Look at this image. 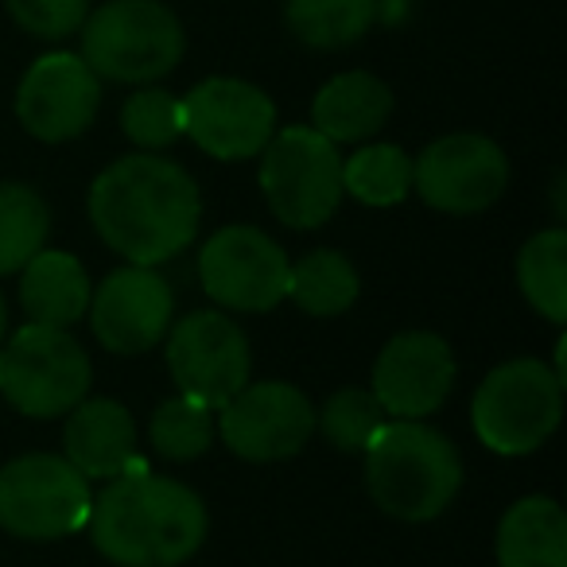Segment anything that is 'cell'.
<instances>
[{
	"mask_svg": "<svg viewBox=\"0 0 567 567\" xmlns=\"http://www.w3.org/2000/svg\"><path fill=\"white\" fill-rule=\"evenodd\" d=\"M90 221L117 257L156 268L195 241L203 198L183 164L156 152H136L94 179Z\"/></svg>",
	"mask_w": 567,
	"mask_h": 567,
	"instance_id": "obj_1",
	"label": "cell"
},
{
	"mask_svg": "<svg viewBox=\"0 0 567 567\" xmlns=\"http://www.w3.org/2000/svg\"><path fill=\"white\" fill-rule=\"evenodd\" d=\"M94 548L117 567H179L206 540V505L190 486L125 471L90 505Z\"/></svg>",
	"mask_w": 567,
	"mask_h": 567,
	"instance_id": "obj_2",
	"label": "cell"
},
{
	"mask_svg": "<svg viewBox=\"0 0 567 567\" xmlns=\"http://www.w3.org/2000/svg\"><path fill=\"white\" fill-rule=\"evenodd\" d=\"M365 482L381 513L396 520H432L463 486L455 443L420 420H393L365 443Z\"/></svg>",
	"mask_w": 567,
	"mask_h": 567,
	"instance_id": "obj_3",
	"label": "cell"
},
{
	"mask_svg": "<svg viewBox=\"0 0 567 567\" xmlns=\"http://www.w3.org/2000/svg\"><path fill=\"white\" fill-rule=\"evenodd\" d=\"M82 59L105 82L152 86L183 63L187 32L164 0H105L82 20Z\"/></svg>",
	"mask_w": 567,
	"mask_h": 567,
	"instance_id": "obj_4",
	"label": "cell"
},
{
	"mask_svg": "<svg viewBox=\"0 0 567 567\" xmlns=\"http://www.w3.org/2000/svg\"><path fill=\"white\" fill-rule=\"evenodd\" d=\"M564 416V378L540 358H513L482 378L471 404L474 435L505 458L533 455Z\"/></svg>",
	"mask_w": 567,
	"mask_h": 567,
	"instance_id": "obj_5",
	"label": "cell"
},
{
	"mask_svg": "<svg viewBox=\"0 0 567 567\" xmlns=\"http://www.w3.org/2000/svg\"><path fill=\"white\" fill-rule=\"evenodd\" d=\"M260 190L276 221L319 229L342 203V152L311 125H288L260 148Z\"/></svg>",
	"mask_w": 567,
	"mask_h": 567,
	"instance_id": "obj_6",
	"label": "cell"
},
{
	"mask_svg": "<svg viewBox=\"0 0 567 567\" xmlns=\"http://www.w3.org/2000/svg\"><path fill=\"white\" fill-rule=\"evenodd\" d=\"M90 354L63 327L28 323L0 350V396L32 420L66 416L79 401H86Z\"/></svg>",
	"mask_w": 567,
	"mask_h": 567,
	"instance_id": "obj_7",
	"label": "cell"
},
{
	"mask_svg": "<svg viewBox=\"0 0 567 567\" xmlns=\"http://www.w3.org/2000/svg\"><path fill=\"white\" fill-rule=\"evenodd\" d=\"M94 489L63 455H20L0 466V528L20 540H59L90 520Z\"/></svg>",
	"mask_w": 567,
	"mask_h": 567,
	"instance_id": "obj_8",
	"label": "cell"
},
{
	"mask_svg": "<svg viewBox=\"0 0 567 567\" xmlns=\"http://www.w3.org/2000/svg\"><path fill=\"white\" fill-rule=\"evenodd\" d=\"M218 435L249 463L292 458L316 435V404L288 381H249L218 409Z\"/></svg>",
	"mask_w": 567,
	"mask_h": 567,
	"instance_id": "obj_9",
	"label": "cell"
},
{
	"mask_svg": "<svg viewBox=\"0 0 567 567\" xmlns=\"http://www.w3.org/2000/svg\"><path fill=\"white\" fill-rule=\"evenodd\" d=\"M167 370L179 393L218 412L237 389L249 385V339L221 311H190L167 327Z\"/></svg>",
	"mask_w": 567,
	"mask_h": 567,
	"instance_id": "obj_10",
	"label": "cell"
},
{
	"mask_svg": "<svg viewBox=\"0 0 567 567\" xmlns=\"http://www.w3.org/2000/svg\"><path fill=\"white\" fill-rule=\"evenodd\" d=\"M288 257L257 226H226L198 252V280L229 311H272L288 300Z\"/></svg>",
	"mask_w": 567,
	"mask_h": 567,
	"instance_id": "obj_11",
	"label": "cell"
},
{
	"mask_svg": "<svg viewBox=\"0 0 567 567\" xmlns=\"http://www.w3.org/2000/svg\"><path fill=\"white\" fill-rule=\"evenodd\" d=\"M412 187L432 210H489L509 187V159L502 144L482 133H451L432 141L412 164Z\"/></svg>",
	"mask_w": 567,
	"mask_h": 567,
	"instance_id": "obj_12",
	"label": "cell"
},
{
	"mask_svg": "<svg viewBox=\"0 0 567 567\" xmlns=\"http://www.w3.org/2000/svg\"><path fill=\"white\" fill-rule=\"evenodd\" d=\"M276 133V105L260 86L245 79L214 74L183 97V136L214 159L260 156Z\"/></svg>",
	"mask_w": 567,
	"mask_h": 567,
	"instance_id": "obj_13",
	"label": "cell"
},
{
	"mask_svg": "<svg viewBox=\"0 0 567 567\" xmlns=\"http://www.w3.org/2000/svg\"><path fill=\"white\" fill-rule=\"evenodd\" d=\"M102 110V79L82 55L51 51L40 55L17 90V117L28 136L43 144L79 141Z\"/></svg>",
	"mask_w": 567,
	"mask_h": 567,
	"instance_id": "obj_14",
	"label": "cell"
},
{
	"mask_svg": "<svg viewBox=\"0 0 567 567\" xmlns=\"http://www.w3.org/2000/svg\"><path fill=\"white\" fill-rule=\"evenodd\" d=\"M86 316L94 327V339L110 354L136 358L164 342L175 316V296L156 268L125 265L105 276L102 288L90 296Z\"/></svg>",
	"mask_w": 567,
	"mask_h": 567,
	"instance_id": "obj_15",
	"label": "cell"
},
{
	"mask_svg": "<svg viewBox=\"0 0 567 567\" xmlns=\"http://www.w3.org/2000/svg\"><path fill=\"white\" fill-rule=\"evenodd\" d=\"M455 354L432 331H404L389 342L373 362V401L385 416L424 420L451 396L455 385Z\"/></svg>",
	"mask_w": 567,
	"mask_h": 567,
	"instance_id": "obj_16",
	"label": "cell"
},
{
	"mask_svg": "<svg viewBox=\"0 0 567 567\" xmlns=\"http://www.w3.org/2000/svg\"><path fill=\"white\" fill-rule=\"evenodd\" d=\"M63 443V458L82 478H117L136 458V424L121 401H79L66 420Z\"/></svg>",
	"mask_w": 567,
	"mask_h": 567,
	"instance_id": "obj_17",
	"label": "cell"
},
{
	"mask_svg": "<svg viewBox=\"0 0 567 567\" xmlns=\"http://www.w3.org/2000/svg\"><path fill=\"white\" fill-rule=\"evenodd\" d=\"M393 117V90L370 71L334 74L311 102V128L331 144H362Z\"/></svg>",
	"mask_w": 567,
	"mask_h": 567,
	"instance_id": "obj_18",
	"label": "cell"
},
{
	"mask_svg": "<svg viewBox=\"0 0 567 567\" xmlns=\"http://www.w3.org/2000/svg\"><path fill=\"white\" fill-rule=\"evenodd\" d=\"M90 276L79 257L63 249H40L20 268V303L40 327H71L90 308Z\"/></svg>",
	"mask_w": 567,
	"mask_h": 567,
	"instance_id": "obj_19",
	"label": "cell"
},
{
	"mask_svg": "<svg viewBox=\"0 0 567 567\" xmlns=\"http://www.w3.org/2000/svg\"><path fill=\"white\" fill-rule=\"evenodd\" d=\"M497 567H567V513L551 497H520L497 525Z\"/></svg>",
	"mask_w": 567,
	"mask_h": 567,
	"instance_id": "obj_20",
	"label": "cell"
},
{
	"mask_svg": "<svg viewBox=\"0 0 567 567\" xmlns=\"http://www.w3.org/2000/svg\"><path fill=\"white\" fill-rule=\"evenodd\" d=\"M381 20V0H284V24L303 48L342 51Z\"/></svg>",
	"mask_w": 567,
	"mask_h": 567,
	"instance_id": "obj_21",
	"label": "cell"
},
{
	"mask_svg": "<svg viewBox=\"0 0 567 567\" xmlns=\"http://www.w3.org/2000/svg\"><path fill=\"white\" fill-rule=\"evenodd\" d=\"M520 296L548 323H567V229H540L517 252Z\"/></svg>",
	"mask_w": 567,
	"mask_h": 567,
	"instance_id": "obj_22",
	"label": "cell"
},
{
	"mask_svg": "<svg viewBox=\"0 0 567 567\" xmlns=\"http://www.w3.org/2000/svg\"><path fill=\"white\" fill-rule=\"evenodd\" d=\"M362 280L339 249H316L288 268V300L316 319H334L354 308Z\"/></svg>",
	"mask_w": 567,
	"mask_h": 567,
	"instance_id": "obj_23",
	"label": "cell"
},
{
	"mask_svg": "<svg viewBox=\"0 0 567 567\" xmlns=\"http://www.w3.org/2000/svg\"><path fill=\"white\" fill-rule=\"evenodd\" d=\"M51 210L28 183H0V276H12L43 249Z\"/></svg>",
	"mask_w": 567,
	"mask_h": 567,
	"instance_id": "obj_24",
	"label": "cell"
},
{
	"mask_svg": "<svg viewBox=\"0 0 567 567\" xmlns=\"http://www.w3.org/2000/svg\"><path fill=\"white\" fill-rule=\"evenodd\" d=\"M342 190L362 206H396L412 190V159L396 144H365L342 159Z\"/></svg>",
	"mask_w": 567,
	"mask_h": 567,
	"instance_id": "obj_25",
	"label": "cell"
},
{
	"mask_svg": "<svg viewBox=\"0 0 567 567\" xmlns=\"http://www.w3.org/2000/svg\"><path fill=\"white\" fill-rule=\"evenodd\" d=\"M214 432H218V420H214V409H206L203 401L179 393L172 401H164L156 412H152V447L164 458H175V463H187V458H198L210 451Z\"/></svg>",
	"mask_w": 567,
	"mask_h": 567,
	"instance_id": "obj_26",
	"label": "cell"
},
{
	"mask_svg": "<svg viewBox=\"0 0 567 567\" xmlns=\"http://www.w3.org/2000/svg\"><path fill=\"white\" fill-rule=\"evenodd\" d=\"M121 133L144 152H164L183 136V97L152 86H141L121 105Z\"/></svg>",
	"mask_w": 567,
	"mask_h": 567,
	"instance_id": "obj_27",
	"label": "cell"
},
{
	"mask_svg": "<svg viewBox=\"0 0 567 567\" xmlns=\"http://www.w3.org/2000/svg\"><path fill=\"white\" fill-rule=\"evenodd\" d=\"M381 424H385V412L370 389H339L323 404V412H316V427L339 451H365Z\"/></svg>",
	"mask_w": 567,
	"mask_h": 567,
	"instance_id": "obj_28",
	"label": "cell"
},
{
	"mask_svg": "<svg viewBox=\"0 0 567 567\" xmlns=\"http://www.w3.org/2000/svg\"><path fill=\"white\" fill-rule=\"evenodd\" d=\"M12 24L35 40H66L90 17V0H4Z\"/></svg>",
	"mask_w": 567,
	"mask_h": 567,
	"instance_id": "obj_29",
	"label": "cell"
},
{
	"mask_svg": "<svg viewBox=\"0 0 567 567\" xmlns=\"http://www.w3.org/2000/svg\"><path fill=\"white\" fill-rule=\"evenodd\" d=\"M4 331H9V303L0 296V342H4Z\"/></svg>",
	"mask_w": 567,
	"mask_h": 567,
	"instance_id": "obj_30",
	"label": "cell"
}]
</instances>
